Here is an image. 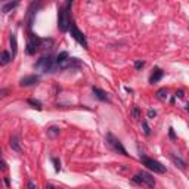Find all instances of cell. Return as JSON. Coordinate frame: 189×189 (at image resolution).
<instances>
[{
  "instance_id": "6da1fadb",
  "label": "cell",
  "mask_w": 189,
  "mask_h": 189,
  "mask_svg": "<svg viewBox=\"0 0 189 189\" xmlns=\"http://www.w3.org/2000/svg\"><path fill=\"white\" fill-rule=\"evenodd\" d=\"M73 5V2H67L64 8L59 9L58 14V28L61 31H68L69 30V25H71V18H69V12H68V8Z\"/></svg>"
},
{
  "instance_id": "7a4b0ae2",
  "label": "cell",
  "mask_w": 189,
  "mask_h": 189,
  "mask_svg": "<svg viewBox=\"0 0 189 189\" xmlns=\"http://www.w3.org/2000/svg\"><path fill=\"white\" fill-rule=\"evenodd\" d=\"M36 68L40 69V71H43V73H52V71H55V68H56V62H55V59H52L50 56L42 58L39 62L36 64Z\"/></svg>"
},
{
  "instance_id": "3957f363",
  "label": "cell",
  "mask_w": 189,
  "mask_h": 189,
  "mask_svg": "<svg viewBox=\"0 0 189 189\" xmlns=\"http://www.w3.org/2000/svg\"><path fill=\"white\" fill-rule=\"evenodd\" d=\"M141 161L148 169L155 171V173H165V165H163L161 163H158V161L152 160V158H148V157H141Z\"/></svg>"
},
{
  "instance_id": "277c9868",
  "label": "cell",
  "mask_w": 189,
  "mask_h": 189,
  "mask_svg": "<svg viewBox=\"0 0 189 189\" xmlns=\"http://www.w3.org/2000/svg\"><path fill=\"white\" fill-rule=\"evenodd\" d=\"M107 142H108V145L111 146L114 151H117V152H120V154H123V155H127V152L126 149H124V146H123V143L118 139H117L114 135H107Z\"/></svg>"
},
{
  "instance_id": "5b68a950",
  "label": "cell",
  "mask_w": 189,
  "mask_h": 189,
  "mask_svg": "<svg viewBox=\"0 0 189 189\" xmlns=\"http://www.w3.org/2000/svg\"><path fill=\"white\" fill-rule=\"evenodd\" d=\"M69 31H71V36H73L74 39L77 40L78 43L81 44L83 47H84V49H87V47H89L87 40H86V37H84V34H83L81 31H80V30H78L77 27H75V25L73 24V22H71V25H69Z\"/></svg>"
},
{
  "instance_id": "8992f818",
  "label": "cell",
  "mask_w": 189,
  "mask_h": 189,
  "mask_svg": "<svg viewBox=\"0 0 189 189\" xmlns=\"http://www.w3.org/2000/svg\"><path fill=\"white\" fill-rule=\"evenodd\" d=\"M40 43H42V40H40L37 36L31 34V36H30V39H28V42H27V53H28V55H34L37 50H39Z\"/></svg>"
},
{
  "instance_id": "52a82bcc",
  "label": "cell",
  "mask_w": 189,
  "mask_h": 189,
  "mask_svg": "<svg viewBox=\"0 0 189 189\" xmlns=\"http://www.w3.org/2000/svg\"><path fill=\"white\" fill-rule=\"evenodd\" d=\"M56 67L61 68V69H67V68H78V67H81V62H80L77 58H68L67 61H64L62 64H59V65H56Z\"/></svg>"
},
{
  "instance_id": "ba28073f",
  "label": "cell",
  "mask_w": 189,
  "mask_h": 189,
  "mask_svg": "<svg viewBox=\"0 0 189 189\" xmlns=\"http://www.w3.org/2000/svg\"><path fill=\"white\" fill-rule=\"evenodd\" d=\"M137 176H139V179H141L142 183H145L148 188H154V186H155V179H154L149 173H146V171H141Z\"/></svg>"
},
{
  "instance_id": "9c48e42d",
  "label": "cell",
  "mask_w": 189,
  "mask_h": 189,
  "mask_svg": "<svg viewBox=\"0 0 189 189\" xmlns=\"http://www.w3.org/2000/svg\"><path fill=\"white\" fill-rule=\"evenodd\" d=\"M40 80L39 75H27V77L21 78L19 84L22 86V87H28V86H34V84H37Z\"/></svg>"
},
{
  "instance_id": "30bf717a",
  "label": "cell",
  "mask_w": 189,
  "mask_h": 189,
  "mask_svg": "<svg viewBox=\"0 0 189 189\" xmlns=\"http://www.w3.org/2000/svg\"><path fill=\"white\" fill-rule=\"evenodd\" d=\"M93 95L99 99V101H103V102H108L109 101V97H108V95H107V92H103L102 89H99V87H93Z\"/></svg>"
},
{
  "instance_id": "8fae6325",
  "label": "cell",
  "mask_w": 189,
  "mask_h": 189,
  "mask_svg": "<svg viewBox=\"0 0 189 189\" xmlns=\"http://www.w3.org/2000/svg\"><path fill=\"white\" fill-rule=\"evenodd\" d=\"M9 42H10V47H12V56H16V52H18V42H16V36H15V34H10Z\"/></svg>"
},
{
  "instance_id": "7c38bea8",
  "label": "cell",
  "mask_w": 189,
  "mask_h": 189,
  "mask_svg": "<svg viewBox=\"0 0 189 189\" xmlns=\"http://www.w3.org/2000/svg\"><path fill=\"white\" fill-rule=\"evenodd\" d=\"M10 148L14 151H16V152H21V146H19V141H18V136L14 135L12 137H10V142H9Z\"/></svg>"
},
{
  "instance_id": "4fadbf2b",
  "label": "cell",
  "mask_w": 189,
  "mask_h": 189,
  "mask_svg": "<svg viewBox=\"0 0 189 189\" xmlns=\"http://www.w3.org/2000/svg\"><path fill=\"white\" fill-rule=\"evenodd\" d=\"M10 55L8 52H0V65H8L10 62Z\"/></svg>"
},
{
  "instance_id": "5bb4252c",
  "label": "cell",
  "mask_w": 189,
  "mask_h": 189,
  "mask_svg": "<svg viewBox=\"0 0 189 189\" xmlns=\"http://www.w3.org/2000/svg\"><path fill=\"white\" fill-rule=\"evenodd\" d=\"M163 75H164V73H163L161 69H158V68H157L155 71H154V74L151 75V83H157L158 80H161V78H163Z\"/></svg>"
},
{
  "instance_id": "9a60e30c",
  "label": "cell",
  "mask_w": 189,
  "mask_h": 189,
  "mask_svg": "<svg viewBox=\"0 0 189 189\" xmlns=\"http://www.w3.org/2000/svg\"><path fill=\"white\" fill-rule=\"evenodd\" d=\"M68 58H69V56H68V52H61V53L56 56L55 62H56V65H59V64H62L64 61H67Z\"/></svg>"
},
{
  "instance_id": "2e32d148",
  "label": "cell",
  "mask_w": 189,
  "mask_h": 189,
  "mask_svg": "<svg viewBox=\"0 0 189 189\" xmlns=\"http://www.w3.org/2000/svg\"><path fill=\"white\" fill-rule=\"evenodd\" d=\"M171 160H173V163H175V164L177 165L180 170H185V167H186V163H185L183 160H180L179 157H171Z\"/></svg>"
},
{
  "instance_id": "e0dca14e",
  "label": "cell",
  "mask_w": 189,
  "mask_h": 189,
  "mask_svg": "<svg viewBox=\"0 0 189 189\" xmlns=\"http://www.w3.org/2000/svg\"><path fill=\"white\" fill-rule=\"evenodd\" d=\"M18 6V3H8V5H5L3 6V9H2V12H9V10H12V9H15Z\"/></svg>"
},
{
  "instance_id": "ac0fdd59",
  "label": "cell",
  "mask_w": 189,
  "mask_h": 189,
  "mask_svg": "<svg viewBox=\"0 0 189 189\" xmlns=\"http://www.w3.org/2000/svg\"><path fill=\"white\" fill-rule=\"evenodd\" d=\"M157 97H158V99H161V101L167 99V90H165V89H161V90H158V92H157Z\"/></svg>"
},
{
  "instance_id": "d6986e66",
  "label": "cell",
  "mask_w": 189,
  "mask_h": 189,
  "mask_svg": "<svg viewBox=\"0 0 189 189\" xmlns=\"http://www.w3.org/2000/svg\"><path fill=\"white\" fill-rule=\"evenodd\" d=\"M28 103L33 105L34 108H37V109H42V102L37 101V99H28Z\"/></svg>"
},
{
  "instance_id": "ffe728a7",
  "label": "cell",
  "mask_w": 189,
  "mask_h": 189,
  "mask_svg": "<svg viewBox=\"0 0 189 189\" xmlns=\"http://www.w3.org/2000/svg\"><path fill=\"white\" fill-rule=\"evenodd\" d=\"M131 115L135 117L136 120H139V118H141V109H139V107H133V108H131Z\"/></svg>"
},
{
  "instance_id": "44dd1931",
  "label": "cell",
  "mask_w": 189,
  "mask_h": 189,
  "mask_svg": "<svg viewBox=\"0 0 189 189\" xmlns=\"http://www.w3.org/2000/svg\"><path fill=\"white\" fill-rule=\"evenodd\" d=\"M47 135L50 136V137H55L56 135H59V129H56V127H50L47 130Z\"/></svg>"
},
{
  "instance_id": "7402d4cb",
  "label": "cell",
  "mask_w": 189,
  "mask_h": 189,
  "mask_svg": "<svg viewBox=\"0 0 189 189\" xmlns=\"http://www.w3.org/2000/svg\"><path fill=\"white\" fill-rule=\"evenodd\" d=\"M142 127H143V131H145V135L149 136V135H151V130H149V126H148V123L143 121V123H142Z\"/></svg>"
},
{
  "instance_id": "603a6c76",
  "label": "cell",
  "mask_w": 189,
  "mask_h": 189,
  "mask_svg": "<svg viewBox=\"0 0 189 189\" xmlns=\"http://www.w3.org/2000/svg\"><path fill=\"white\" fill-rule=\"evenodd\" d=\"M143 65H145V62H143V61H136V62H135V68H136V69H142V68H143Z\"/></svg>"
},
{
  "instance_id": "cb8c5ba5",
  "label": "cell",
  "mask_w": 189,
  "mask_h": 189,
  "mask_svg": "<svg viewBox=\"0 0 189 189\" xmlns=\"http://www.w3.org/2000/svg\"><path fill=\"white\" fill-rule=\"evenodd\" d=\"M53 164H55V170H56V171H59V170H61V161L59 160H56V158H53Z\"/></svg>"
},
{
  "instance_id": "d4e9b609",
  "label": "cell",
  "mask_w": 189,
  "mask_h": 189,
  "mask_svg": "<svg viewBox=\"0 0 189 189\" xmlns=\"http://www.w3.org/2000/svg\"><path fill=\"white\" fill-rule=\"evenodd\" d=\"M10 90L9 89H0V97H5L6 95H9Z\"/></svg>"
},
{
  "instance_id": "484cf974",
  "label": "cell",
  "mask_w": 189,
  "mask_h": 189,
  "mask_svg": "<svg viewBox=\"0 0 189 189\" xmlns=\"http://www.w3.org/2000/svg\"><path fill=\"white\" fill-rule=\"evenodd\" d=\"M155 115H157L155 109H149V111H148V117H149V118H152V117H155Z\"/></svg>"
},
{
  "instance_id": "4316f807",
  "label": "cell",
  "mask_w": 189,
  "mask_h": 189,
  "mask_svg": "<svg viewBox=\"0 0 189 189\" xmlns=\"http://www.w3.org/2000/svg\"><path fill=\"white\" fill-rule=\"evenodd\" d=\"M8 167H6V163L3 160H0V171H3V170H6Z\"/></svg>"
},
{
  "instance_id": "83f0119b",
  "label": "cell",
  "mask_w": 189,
  "mask_h": 189,
  "mask_svg": "<svg viewBox=\"0 0 189 189\" xmlns=\"http://www.w3.org/2000/svg\"><path fill=\"white\" fill-rule=\"evenodd\" d=\"M28 189H37V185L34 182H28Z\"/></svg>"
},
{
  "instance_id": "f1b7e54d",
  "label": "cell",
  "mask_w": 189,
  "mask_h": 189,
  "mask_svg": "<svg viewBox=\"0 0 189 189\" xmlns=\"http://www.w3.org/2000/svg\"><path fill=\"white\" fill-rule=\"evenodd\" d=\"M176 96H179V97H185V92H183V90H179V92L176 93Z\"/></svg>"
},
{
  "instance_id": "f546056e",
  "label": "cell",
  "mask_w": 189,
  "mask_h": 189,
  "mask_svg": "<svg viewBox=\"0 0 189 189\" xmlns=\"http://www.w3.org/2000/svg\"><path fill=\"white\" fill-rule=\"evenodd\" d=\"M170 137L175 139V131H173V129H170Z\"/></svg>"
},
{
  "instance_id": "4dcf8cb0",
  "label": "cell",
  "mask_w": 189,
  "mask_h": 189,
  "mask_svg": "<svg viewBox=\"0 0 189 189\" xmlns=\"http://www.w3.org/2000/svg\"><path fill=\"white\" fill-rule=\"evenodd\" d=\"M46 189H53V188H52V186H47V188H46Z\"/></svg>"
},
{
  "instance_id": "1f68e13d",
  "label": "cell",
  "mask_w": 189,
  "mask_h": 189,
  "mask_svg": "<svg viewBox=\"0 0 189 189\" xmlns=\"http://www.w3.org/2000/svg\"><path fill=\"white\" fill-rule=\"evenodd\" d=\"M0 158H2V149H0Z\"/></svg>"
}]
</instances>
